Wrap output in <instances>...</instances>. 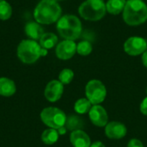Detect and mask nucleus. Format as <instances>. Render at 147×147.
<instances>
[{
    "mask_svg": "<svg viewBox=\"0 0 147 147\" xmlns=\"http://www.w3.org/2000/svg\"><path fill=\"white\" fill-rule=\"evenodd\" d=\"M147 50V40L142 37L133 36L124 43V51L131 56L143 54Z\"/></svg>",
    "mask_w": 147,
    "mask_h": 147,
    "instance_id": "6e6552de",
    "label": "nucleus"
},
{
    "mask_svg": "<svg viewBox=\"0 0 147 147\" xmlns=\"http://www.w3.org/2000/svg\"><path fill=\"white\" fill-rule=\"evenodd\" d=\"M74 78V72L71 69H64L60 71L59 75V81L61 82L63 84H70Z\"/></svg>",
    "mask_w": 147,
    "mask_h": 147,
    "instance_id": "5701e85b",
    "label": "nucleus"
},
{
    "mask_svg": "<svg viewBox=\"0 0 147 147\" xmlns=\"http://www.w3.org/2000/svg\"><path fill=\"white\" fill-rule=\"evenodd\" d=\"M59 133L56 129L48 128L46 129L41 134V140L46 145H53L59 140Z\"/></svg>",
    "mask_w": 147,
    "mask_h": 147,
    "instance_id": "6ab92c4d",
    "label": "nucleus"
},
{
    "mask_svg": "<svg viewBox=\"0 0 147 147\" xmlns=\"http://www.w3.org/2000/svg\"><path fill=\"white\" fill-rule=\"evenodd\" d=\"M57 30L65 40H75L82 34V23L76 16L65 15L59 19Z\"/></svg>",
    "mask_w": 147,
    "mask_h": 147,
    "instance_id": "7ed1b4c3",
    "label": "nucleus"
},
{
    "mask_svg": "<svg viewBox=\"0 0 147 147\" xmlns=\"http://www.w3.org/2000/svg\"><path fill=\"white\" fill-rule=\"evenodd\" d=\"M57 131H58V133H59V135H64V134H66L67 128L65 127V126H63V127H59V129H57Z\"/></svg>",
    "mask_w": 147,
    "mask_h": 147,
    "instance_id": "a878e982",
    "label": "nucleus"
},
{
    "mask_svg": "<svg viewBox=\"0 0 147 147\" xmlns=\"http://www.w3.org/2000/svg\"><path fill=\"white\" fill-rule=\"evenodd\" d=\"M41 47L40 45L34 40H23L17 47V57L24 64H34L41 56Z\"/></svg>",
    "mask_w": 147,
    "mask_h": 147,
    "instance_id": "20e7f679",
    "label": "nucleus"
},
{
    "mask_svg": "<svg viewBox=\"0 0 147 147\" xmlns=\"http://www.w3.org/2000/svg\"><path fill=\"white\" fill-rule=\"evenodd\" d=\"M90 147H105L104 144L101 141H96L93 144H91V146Z\"/></svg>",
    "mask_w": 147,
    "mask_h": 147,
    "instance_id": "cd10ccee",
    "label": "nucleus"
},
{
    "mask_svg": "<svg viewBox=\"0 0 147 147\" xmlns=\"http://www.w3.org/2000/svg\"><path fill=\"white\" fill-rule=\"evenodd\" d=\"M58 43V37L53 33H44L39 40V44L41 47L48 50L56 46Z\"/></svg>",
    "mask_w": 147,
    "mask_h": 147,
    "instance_id": "f3484780",
    "label": "nucleus"
},
{
    "mask_svg": "<svg viewBox=\"0 0 147 147\" xmlns=\"http://www.w3.org/2000/svg\"><path fill=\"white\" fill-rule=\"evenodd\" d=\"M70 141L73 147H90L91 146L90 138L83 130L72 131L70 134Z\"/></svg>",
    "mask_w": 147,
    "mask_h": 147,
    "instance_id": "ddd939ff",
    "label": "nucleus"
},
{
    "mask_svg": "<svg viewBox=\"0 0 147 147\" xmlns=\"http://www.w3.org/2000/svg\"><path fill=\"white\" fill-rule=\"evenodd\" d=\"M127 0H109L106 3V9L109 14L118 15L124 10Z\"/></svg>",
    "mask_w": 147,
    "mask_h": 147,
    "instance_id": "dca6fc26",
    "label": "nucleus"
},
{
    "mask_svg": "<svg viewBox=\"0 0 147 147\" xmlns=\"http://www.w3.org/2000/svg\"><path fill=\"white\" fill-rule=\"evenodd\" d=\"M12 16V7L5 0L0 1V20L6 21Z\"/></svg>",
    "mask_w": 147,
    "mask_h": 147,
    "instance_id": "412c9836",
    "label": "nucleus"
},
{
    "mask_svg": "<svg viewBox=\"0 0 147 147\" xmlns=\"http://www.w3.org/2000/svg\"><path fill=\"white\" fill-rule=\"evenodd\" d=\"M16 91V84L13 80L2 77L0 78V96H11Z\"/></svg>",
    "mask_w": 147,
    "mask_h": 147,
    "instance_id": "2eb2a0df",
    "label": "nucleus"
},
{
    "mask_svg": "<svg viewBox=\"0 0 147 147\" xmlns=\"http://www.w3.org/2000/svg\"><path fill=\"white\" fill-rule=\"evenodd\" d=\"M24 31L26 35L30 39L34 40H40V37L44 34V29L40 26V23L34 22H29L25 25Z\"/></svg>",
    "mask_w": 147,
    "mask_h": 147,
    "instance_id": "4468645a",
    "label": "nucleus"
},
{
    "mask_svg": "<svg viewBox=\"0 0 147 147\" xmlns=\"http://www.w3.org/2000/svg\"><path fill=\"white\" fill-rule=\"evenodd\" d=\"M86 98L93 105H99L102 103L107 96V90L105 85L99 80L93 79L88 82L85 87Z\"/></svg>",
    "mask_w": 147,
    "mask_h": 147,
    "instance_id": "0eeeda50",
    "label": "nucleus"
},
{
    "mask_svg": "<svg viewBox=\"0 0 147 147\" xmlns=\"http://www.w3.org/2000/svg\"><path fill=\"white\" fill-rule=\"evenodd\" d=\"M106 11V4L102 0H86L78 8L81 17L92 22L101 20L105 16Z\"/></svg>",
    "mask_w": 147,
    "mask_h": 147,
    "instance_id": "39448f33",
    "label": "nucleus"
},
{
    "mask_svg": "<svg viewBox=\"0 0 147 147\" xmlns=\"http://www.w3.org/2000/svg\"><path fill=\"white\" fill-rule=\"evenodd\" d=\"M127 127L119 121H111L105 127V135L111 140H120L126 136Z\"/></svg>",
    "mask_w": 147,
    "mask_h": 147,
    "instance_id": "f8f14e48",
    "label": "nucleus"
},
{
    "mask_svg": "<svg viewBox=\"0 0 147 147\" xmlns=\"http://www.w3.org/2000/svg\"><path fill=\"white\" fill-rule=\"evenodd\" d=\"M0 1H2V0H0Z\"/></svg>",
    "mask_w": 147,
    "mask_h": 147,
    "instance_id": "7c9ffc66",
    "label": "nucleus"
},
{
    "mask_svg": "<svg viewBox=\"0 0 147 147\" xmlns=\"http://www.w3.org/2000/svg\"><path fill=\"white\" fill-rule=\"evenodd\" d=\"M140 111L144 115L147 116V96L142 101L140 104Z\"/></svg>",
    "mask_w": 147,
    "mask_h": 147,
    "instance_id": "393cba45",
    "label": "nucleus"
},
{
    "mask_svg": "<svg viewBox=\"0 0 147 147\" xmlns=\"http://www.w3.org/2000/svg\"><path fill=\"white\" fill-rule=\"evenodd\" d=\"M63 91H64V84L59 80H52L47 84L45 88L44 95L48 102H55L61 98L63 95Z\"/></svg>",
    "mask_w": 147,
    "mask_h": 147,
    "instance_id": "9d476101",
    "label": "nucleus"
},
{
    "mask_svg": "<svg viewBox=\"0 0 147 147\" xmlns=\"http://www.w3.org/2000/svg\"><path fill=\"white\" fill-rule=\"evenodd\" d=\"M123 20L129 26H138L147 21V6L142 0H127Z\"/></svg>",
    "mask_w": 147,
    "mask_h": 147,
    "instance_id": "f03ea898",
    "label": "nucleus"
},
{
    "mask_svg": "<svg viewBox=\"0 0 147 147\" xmlns=\"http://www.w3.org/2000/svg\"><path fill=\"white\" fill-rule=\"evenodd\" d=\"M62 9L56 0H41L34 10V17L40 24H52L59 21Z\"/></svg>",
    "mask_w": 147,
    "mask_h": 147,
    "instance_id": "f257e3e1",
    "label": "nucleus"
},
{
    "mask_svg": "<svg viewBox=\"0 0 147 147\" xmlns=\"http://www.w3.org/2000/svg\"><path fill=\"white\" fill-rule=\"evenodd\" d=\"M142 62H143V65H145V67L147 68V50L142 54Z\"/></svg>",
    "mask_w": 147,
    "mask_h": 147,
    "instance_id": "bb28decb",
    "label": "nucleus"
},
{
    "mask_svg": "<svg viewBox=\"0 0 147 147\" xmlns=\"http://www.w3.org/2000/svg\"><path fill=\"white\" fill-rule=\"evenodd\" d=\"M146 95H147V88H146Z\"/></svg>",
    "mask_w": 147,
    "mask_h": 147,
    "instance_id": "c756f323",
    "label": "nucleus"
},
{
    "mask_svg": "<svg viewBox=\"0 0 147 147\" xmlns=\"http://www.w3.org/2000/svg\"><path fill=\"white\" fill-rule=\"evenodd\" d=\"M77 53V44L74 40H65L59 42L55 49L56 56L62 60L71 59Z\"/></svg>",
    "mask_w": 147,
    "mask_h": 147,
    "instance_id": "1a4fd4ad",
    "label": "nucleus"
},
{
    "mask_svg": "<svg viewBox=\"0 0 147 147\" xmlns=\"http://www.w3.org/2000/svg\"><path fill=\"white\" fill-rule=\"evenodd\" d=\"M65 126L68 130L71 131L82 130L84 127V122L82 118L77 115H71L66 119V122Z\"/></svg>",
    "mask_w": 147,
    "mask_h": 147,
    "instance_id": "a211bd4d",
    "label": "nucleus"
},
{
    "mask_svg": "<svg viewBox=\"0 0 147 147\" xmlns=\"http://www.w3.org/2000/svg\"><path fill=\"white\" fill-rule=\"evenodd\" d=\"M127 147H144L143 143L138 139H132L129 140Z\"/></svg>",
    "mask_w": 147,
    "mask_h": 147,
    "instance_id": "b1692460",
    "label": "nucleus"
},
{
    "mask_svg": "<svg viewBox=\"0 0 147 147\" xmlns=\"http://www.w3.org/2000/svg\"><path fill=\"white\" fill-rule=\"evenodd\" d=\"M47 49H45V48H41V52H40V56L41 57H45V56H47Z\"/></svg>",
    "mask_w": 147,
    "mask_h": 147,
    "instance_id": "c85d7f7f",
    "label": "nucleus"
},
{
    "mask_svg": "<svg viewBox=\"0 0 147 147\" xmlns=\"http://www.w3.org/2000/svg\"><path fill=\"white\" fill-rule=\"evenodd\" d=\"M56 1H57V0H56Z\"/></svg>",
    "mask_w": 147,
    "mask_h": 147,
    "instance_id": "2f4dec72",
    "label": "nucleus"
},
{
    "mask_svg": "<svg viewBox=\"0 0 147 147\" xmlns=\"http://www.w3.org/2000/svg\"><path fill=\"white\" fill-rule=\"evenodd\" d=\"M92 52V45L88 40H83L77 45V53L82 56H87Z\"/></svg>",
    "mask_w": 147,
    "mask_h": 147,
    "instance_id": "4be33fe9",
    "label": "nucleus"
},
{
    "mask_svg": "<svg viewBox=\"0 0 147 147\" xmlns=\"http://www.w3.org/2000/svg\"><path fill=\"white\" fill-rule=\"evenodd\" d=\"M91 102L87 98H80L74 104V110L79 115H84L89 113L91 109Z\"/></svg>",
    "mask_w": 147,
    "mask_h": 147,
    "instance_id": "aec40b11",
    "label": "nucleus"
},
{
    "mask_svg": "<svg viewBox=\"0 0 147 147\" xmlns=\"http://www.w3.org/2000/svg\"><path fill=\"white\" fill-rule=\"evenodd\" d=\"M89 117L90 121L96 127H106L109 121V116L106 109L100 105H94L89 111Z\"/></svg>",
    "mask_w": 147,
    "mask_h": 147,
    "instance_id": "9b49d317",
    "label": "nucleus"
},
{
    "mask_svg": "<svg viewBox=\"0 0 147 147\" xmlns=\"http://www.w3.org/2000/svg\"><path fill=\"white\" fill-rule=\"evenodd\" d=\"M40 119L46 126L57 130L65 125L67 117L63 110L55 107H48L41 111Z\"/></svg>",
    "mask_w": 147,
    "mask_h": 147,
    "instance_id": "423d86ee",
    "label": "nucleus"
}]
</instances>
